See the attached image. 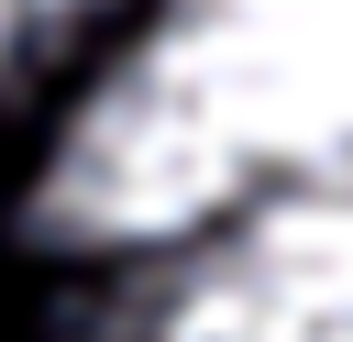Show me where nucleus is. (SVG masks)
I'll return each instance as SVG.
<instances>
[{"instance_id": "obj_1", "label": "nucleus", "mask_w": 353, "mask_h": 342, "mask_svg": "<svg viewBox=\"0 0 353 342\" xmlns=\"http://www.w3.org/2000/svg\"><path fill=\"white\" fill-rule=\"evenodd\" d=\"M353 143V0H143L121 55L55 121L22 243L88 276L210 243Z\"/></svg>"}, {"instance_id": "obj_2", "label": "nucleus", "mask_w": 353, "mask_h": 342, "mask_svg": "<svg viewBox=\"0 0 353 342\" xmlns=\"http://www.w3.org/2000/svg\"><path fill=\"white\" fill-rule=\"evenodd\" d=\"M66 342H353V143L210 243L110 276Z\"/></svg>"}, {"instance_id": "obj_3", "label": "nucleus", "mask_w": 353, "mask_h": 342, "mask_svg": "<svg viewBox=\"0 0 353 342\" xmlns=\"http://www.w3.org/2000/svg\"><path fill=\"white\" fill-rule=\"evenodd\" d=\"M110 11H121V0H0V99L33 88L55 55H77Z\"/></svg>"}]
</instances>
